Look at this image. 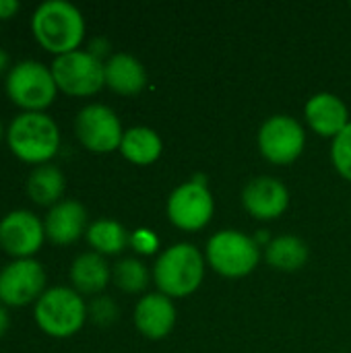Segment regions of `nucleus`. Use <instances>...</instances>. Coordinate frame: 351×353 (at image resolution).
<instances>
[{
  "mask_svg": "<svg viewBox=\"0 0 351 353\" xmlns=\"http://www.w3.org/2000/svg\"><path fill=\"white\" fill-rule=\"evenodd\" d=\"M35 41L54 56L77 52L85 39V19L81 10L66 0L41 2L31 17Z\"/></svg>",
  "mask_w": 351,
  "mask_h": 353,
  "instance_id": "nucleus-1",
  "label": "nucleus"
},
{
  "mask_svg": "<svg viewBox=\"0 0 351 353\" xmlns=\"http://www.w3.org/2000/svg\"><path fill=\"white\" fill-rule=\"evenodd\" d=\"M6 143L17 159L37 168L56 157L60 130L46 112H23L6 128Z\"/></svg>",
  "mask_w": 351,
  "mask_h": 353,
  "instance_id": "nucleus-2",
  "label": "nucleus"
},
{
  "mask_svg": "<svg viewBox=\"0 0 351 353\" xmlns=\"http://www.w3.org/2000/svg\"><path fill=\"white\" fill-rule=\"evenodd\" d=\"M207 261L190 242H178L166 248L153 265V281L159 294L168 298H186L194 294L205 279Z\"/></svg>",
  "mask_w": 351,
  "mask_h": 353,
  "instance_id": "nucleus-3",
  "label": "nucleus"
},
{
  "mask_svg": "<svg viewBox=\"0 0 351 353\" xmlns=\"http://www.w3.org/2000/svg\"><path fill=\"white\" fill-rule=\"evenodd\" d=\"M89 316L87 304L72 288L56 285L41 294L35 302L33 319L39 331L54 339H68L77 335Z\"/></svg>",
  "mask_w": 351,
  "mask_h": 353,
  "instance_id": "nucleus-4",
  "label": "nucleus"
},
{
  "mask_svg": "<svg viewBox=\"0 0 351 353\" xmlns=\"http://www.w3.org/2000/svg\"><path fill=\"white\" fill-rule=\"evenodd\" d=\"M207 265L228 279L250 275L261 263V246L254 238L238 230H221L213 234L205 248Z\"/></svg>",
  "mask_w": 351,
  "mask_h": 353,
  "instance_id": "nucleus-5",
  "label": "nucleus"
},
{
  "mask_svg": "<svg viewBox=\"0 0 351 353\" xmlns=\"http://www.w3.org/2000/svg\"><path fill=\"white\" fill-rule=\"evenodd\" d=\"M4 91L23 112H43L54 103L58 87L48 66L37 60H21L8 70Z\"/></svg>",
  "mask_w": 351,
  "mask_h": 353,
  "instance_id": "nucleus-6",
  "label": "nucleus"
},
{
  "mask_svg": "<svg viewBox=\"0 0 351 353\" xmlns=\"http://www.w3.org/2000/svg\"><path fill=\"white\" fill-rule=\"evenodd\" d=\"M50 70L58 91L70 97H91L106 87V62L89 50L56 56Z\"/></svg>",
  "mask_w": 351,
  "mask_h": 353,
  "instance_id": "nucleus-7",
  "label": "nucleus"
},
{
  "mask_svg": "<svg viewBox=\"0 0 351 353\" xmlns=\"http://www.w3.org/2000/svg\"><path fill=\"white\" fill-rule=\"evenodd\" d=\"M168 219L182 232H199L209 225L215 213V199L201 180H190L172 190L166 203Z\"/></svg>",
  "mask_w": 351,
  "mask_h": 353,
  "instance_id": "nucleus-8",
  "label": "nucleus"
},
{
  "mask_svg": "<svg viewBox=\"0 0 351 353\" xmlns=\"http://www.w3.org/2000/svg\"><path fill=\"white\" fill-rule=\"evenodd\" d=\"M259 151L273 165L294 163L306 145L304 126L288 114H275L259 130Z\"/></svg>",
  "mask_w": 351,
  "mask_h": 353,
  "instance_id": "nucleus-9",
  "label": "nucleus"
},
{
  "mask_svg": "<svg viewBox=\"0 0 351 353\" xmlns=\"http://www.w3.org/2000/svg\"><path fill=\"white\" fill-rule=\"evenodd\" d=\"M74 134L87 151L112 153L120 149L124 130L112 108L103 103H89L74 118Z\"/></svg>",
  "mask_w": 351,
  "mask_h": 353,
  "instance_id": "nucleus-10",
  "label": "nucleus"
},
{
  "mask_svg": "<svg viewBox=\"0 0 351 353\" xmlns=\"http://www.w3.org/2000/svg\"><path fill=\"white\" fill-rule=\"evenodd\" d=\"M46 271L35 259H19L0 271V302L10 308L35 304L46 292Z\"/></svg>",
  "mask_w": 351,
  "mask_h": 353,
  "instance_id": "nucleus-11",
  "label": "nucleus"
},
{
  "mask_svg": "<svg viewBox=\"0 0 351 353\" xmlns=\"http://www.w3.org/2000/svg\"><path fill=\"white\" fill-rule=\"evenodd\" d=\"M43 221L31 211L17 209L0 219V248L14 261L33 259L43 246Z\"/></svg>",
  "mask_w": 351,
  "mask_h": 353,
  "instance_id": "nucleus-12",
  "label": "nucleus"
},
{
  "mask_svg": "<svg viewBox=\"0 0 351 353\" xmlns=\"http://www.w3.org/2000/svg\"><path fill=\"white\" fill-rule=\"evenodd\" d=\"M242 205L254 219L273 221L288 211L290 190L273 176H259L244 186Z\"/></svg>",
  "mask_w": 351,
  "mask_h": 353,
  "instance_id": "nucleus-13",
  "label": "nucleus"
},
{
  "mask_svg": "<svg viewBox=\"0 0 351 353\" xmlns=\"http://www.w3.org/2000/svg\"><path fill=\"white\" fill-rule=\"evenodd\" d=\"M134 327L147 339H163L174 331L176 306L172 298L163 294H145L134 306Z\"/></svg>",
  "mask_w": 351,
  "mask_h": 353,
  "instance_id": "nucleus-14",
  "label": "nucleus"
},
{
  "mask_svg": "<svg viewBox=\"0 0 351 353\" xmlns=\"http://www.w3.org/2000/svg\"><path fill=\"white\" fill-rule=\"evenodd\" d=\"M304 116L308 126L325 139H335L350 124V110L335 93H317L306 101Z\"/></svg>",
  "mask_w": 351,
  "mask_h": 353,
  "instance_id": "nucleus-15",
  "label": "nucleus"
},
{
  "mask_svg": "<svg viewBox=\"0 0 351 353\" xmlns=\"http://www.w3.org/2000/svg\"><path fill=\"white\" fill-rule=\"evenodd\" d=\"M46 238L56 246L74 244L83 234H87V211L79 201H60L50 207L46 219Z\"/></svg>",
  "mask_w": 351,
  "mask_h": 353,
  "instance_id": "nucleus-16",
  "label": "nucleus"
},
{
  "mask_svg": "<svg viewBox=\"0 0 351 353\" xmlns=\"http://www.w3.org/2000/svg\"><path fill=\"white\" fill-rule=\"evenodd\" d=\"M147 85V70L132 54H112L106 60V87L118 95H139Z\"/></svg>",
  "mask_w": 351,
  "mask_h": 353,
  "instance_id": "nucleus-17",
  "label": "nucleus"
},
{
  "mask_svg": "<svg viewBox=\"0 0 351 353\" xmlns=\"http://www.w3.org/2000/svg\"><path fill=\"white\" fill-rule=\"evenodd\" d=\"M70 283L72 290L81 296H97L112 281V269L106 263V256L97 252H83L70 265Z\"/></svg>",
  "mask_w": 351,
  "mask_h": 353,
  "instance_id": "nucleus-18",
  "label": "nucleus"
},
{
  "mask_svg": "<svg viewBox=\"0 0 351 353\" xmlns=\"http://www.w3.org/2000/svg\"><path fill=\"white\" fill-rule=\"evenodd\" d=\"M122 157L132 165H151L161 157V137L149 126H132L124 130L120 149Z\"/></svg>",
  "mask_w": 351,
  "mask_h": 353,
  "instance_id": "nucleus-19",
  "label": "nucleus"
},
{
  "mask_svg": "<svg viewBox=\"0 0 351 353\" xmlns=\"http://www.w3.org/2000/svg\"><path fill=\"white\" fill-rule=\"evenodd\" d=\"M64 186H66L64 174L60 172V168L52 163L33 168V172L27 178V194L35 205L41 207L58 205L64 194Z\"/></svg>",
  "mask_w": 351,
  "mask_h": 353,
  "instance_id": "nucleus-20",
  "label": "nucleus"
},
{
  "mask_svg": "<svg viewBox=\"0 0 351 353\" xmlns=\"http://www.w3.org/2000/svg\"><path fill=\"white\" fill-rule=\"evenodd\" d=\"M308 246L298 236H279L273 238L265 248V259L275 271L294 273L308 263Z\"/></svg>",
  "mask_w": 351,
  "mask_h": 353,
  "instance_id": "nucleus-21",
  "label": "nucleus"
},
{
  "mask_svg": "<svg viewBox=\"0 0 351 353\" xmlns=\"http://www.w3.org/2000/svg\"><path fill=\"white\" fill-rule=\"evenodd\" d=\"M87 242L93 252L101 256L120 254L126 246H130V234L126 228L114 219H97L87 228Z\"/></svg>",
  "mask_w": 351,
  "mask_h": 353,
  "instance_id": "nucleus-22",
  "label": "nucleus"
},
{
  "mask_svg": "<svg viewBox=\"0 0 351 353\" xmlns=\"http://www.w3.org/2000/svg\"><path fill=\"white\" fill-rule=\"evenodd\" d=\"M112 281L124 294H141L151 281L147 265L139 259H122L112 269Z\"/></svg>",
  "mask_w": 351,
  "mask_h": 353,
  "instance_id": "nucleus-23",
  "label": "nucleus"
},
{
  "mask_svg": "<svg viewBox=\"0 0 351 353\" xmlns=\"http://www.w3.org/2000/svg\"><path fill=\"white\" fill-rule=\"evenodd\" d=\"M331 161L341 178L351 182V122L333 139Z\"/></svg>",
  "mask_w": 351,
  "mask_h": 353,
  "instance_id": "nucleus-24",
  "label": "nucleus"
},
{
  "mask_svg": "<svg viewBox=\"0 0 351 353\" xmlns=\"http://www.w3.org/2000/svg\"><path fill=\"white\" fill-rule=\"evenodd\" d=\"M87 310H89V316L93 319V323H97L101 327H108L118 319V308H116L114 300H110V298H95L91 302V306H87Z\"/></svg>",
  "mask_w": 351,
  "mask_h": 353,
  "instance_id": "nucleus-25",
  "label": "nucleus"
},
{
  "mask_svg": "<svg viewBox=\"0 0 351 353\" xmlns=\"http://www.w3.org/2000/svg\"><path fill=\"white\" fill-rule=\"evenodd\" d=\"M130 246L139 252V254H155L159 248V238L155 236L153 230L147 228H139L130 234Z\"/></svg>",
  "mask_w": 351,
  "mask_h": 353,
  "instance_id": "nucleus-26",
  "label": "nucleus"
},
{
  "mask_svg": "<svg viewBox=\"0 0 351 353\" xmlns=\"http://www.w3.org/2000/svg\"><path fill=\"white\" fill-rule=\"evenodd\" d=\"M21 10L19 0H0V21L12 19Z\"/></svg>",
  "mask_w": 351,
  "mask_h": 353,
  "instance_id": "nucleus-27",
  "label": "nucleus"
},
{
  "mask_svg": "<svg viewBox=\"0 0 351 353\" xmlns=\"http://www.w3.org/2000/svg\"><path fill=\"white\" fill-rule=\"evenodd\" d=\"M108 50H110V46H108L106 39H95V41H91V46H89V52H91L93 56H97L99 60H101L103 54H108Z\"/></svg>",
  "mask_w": 351,
  "mask_h": 353,
  "instance_id": "nucleus-28",
  "label": "nucleus"
},
{
  "mask_svg": "<svg viewBox=\"0 0 351 353\" xmlns=\"http://www.w3.org/2000/svg\"><path fill=\"white\" fill-rule=\"evenodd\" d=\"M8 325H10L8 310H6V306L0 302V337H4V335H6V331H8Z\"/></svg>",
  "mask_w": 351,
  "mask_h": 353,
  "instance_id": "nucleus-29",
  "label": "nucleus"
},
{
  "mask_svg": "<svg viewBox=\"0 0 351 353\" xmlns=\"http://www.w3.org/2000/svg\"><path fill=\"white\" fill-rule=\"evenodd\" d=\"M8 68V54L0 48V74Z\"/></svg>",
  "mask_w": 351,
  "mask_h": 353,
  "instance_id": "nucleus-30",
  "label": "nucleus"
},
{
  "mask_svg": "<svg viewBox=\"0 0 351 353\" xmlns=\"http://www.w3.org/2000/svg\"><path fill=\"white\" fill-rule=\"evenodd\" d=\"M2 134H4V128H2V122H0V141H2Z\"/></svg>",
  "mask_w": 351,
  "mask_h": 353,
  "instance_id": "nucleus-31",
  "label": "nucleus"
},
{
  "mask_svg": "<svg viewBox=\"0 0 351 353\" xmlns=\"http://www.w3.org/2000/svg\"><path fill=\"white\" fill-rule=\"evenodd\" d=\"M0 23H2V21H0Z\"/></svg>",
  "mask_w": 351,
  "mask_h": 353,
  "instance_id": "nucleus-32",
  "label": "nucleus"
}]
</instances>
